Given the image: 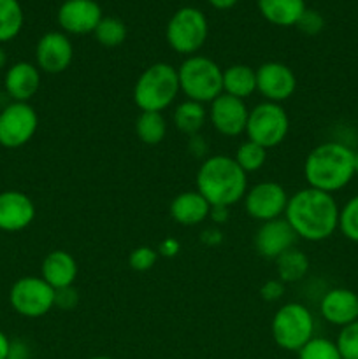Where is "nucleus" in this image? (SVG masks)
<instances>
[{"instance_id":"42","label":"nucleus","mask_w":358,"mask_h":359,"mask_svg":"<svg viewBox=\"0 0 358 359\" xmlns=\"http://www.w3.org/2000/svg\"><path fill=\"white\" fill-rule=\"evenodd\" d=\"M9 347H11V340L6 333L0 330V359H7V354H9Z\"/></svg>"},{"instance_id":"5","label":"nucleus","mask_w":358,"mask_h":359,"mask_svg":"<svg viewBox=\"0 0 358 359\" xmlns=\"http://www.w3.org/2000/svg\"><path fill=\"white\" fill-rule=\"evenodd\" d=\"M179 88L188 100L211 104L223 93V70L202 55L188 56L178 69Z\"/></svg>"},{"instance_id":"12","label":"nucleus","mask_w":358,"mask_h":359,"mask_svg":"<svg viewBox=\"0 0 358 359\" xmlns=\"http://www.w3.org/2000/svg\"><path fill=\"white\" fill-rule=\"evenodd\" d=\"M211 125L220 135L223 137H239L246 133L248 125L249 109L244 100L221 93L209 104L207 111Z\"/></svg>"},{"instance_id":"38","label":"nucleus","mask_w":358,"mask_h":359,"mask_svg":"<svg viewBox=\"0 0 358 359\" xmlns=\"http://www.w3.org/2000/svg\"><path fill=\"white\" fill-rule=\"evenodd\" d=\"M181 249V244H179L178 238L168 237L165 238L164 242H160V248H158V256H165V258H174L175 255Z\"/></svg>"},{"instance_id":"9","label":"nucleus","mask_w":358,"mask_h":359,"mask_svg":"<svg viewBox=\"0 0 358 359\" xmlns=\"http://www.w3.org/2000/svg\"><path fill=\"white\" fill-rule=\"evenodd\" d=\"M9 304L23 318H42L55 309V290L42 277H21L11 286Z\"/></svg>"},{"instance_id":"31","label":"nucleus","mask_w":358,"mask_h":359,"mask_svg":"<svg viewBox=\"0 0 358 359\" xmlns=\"http://www.w3.org/2000/svg\"><path fill=\"white\" fill-rule=\"evenodd\" d=\"M339 230L347 241L358 244V195L351 196L339 210Z\"/></svg>"},{"instance_id":"6","label":"nucleus","mask_w":358,"mask_h":359,"mask_svg":"<svg viewBox=\"0 0 358 359\" xmlns=\"http://www.w3.org/2000/svg\"><path fill=\"white\" fill-rule=\"evenodd\" d=\"M270 335L277 347L288 353H298L314 337V318L304 304H284L274 314Z\"/></svg>"},{"instance_id":"30","label":"nucleus","mask_w":358,"mask_h":359,"mask_svg":"<svg viewBox=\"0 0 358 359\" xmlns=\"http://www.w3.org/2000/svg\"><path fill=\"white\" fill-rule=\"evenodd\" d=\"M297 359H343L333 340L325 337H312L297 353Z\"/></svg>"},{"instance_id":"3","label":"nucleus","mask_w":358,"mask_h":359,"mask_svg":"<svg viewBox=\"0 0 358 359\" xmlns=\"http://www.w3.org/2000/svg\"><path fill=\"white\" fill-rule=\"evenodd\" d=\"M197 191L211 207H228L244 200L248 174L227 154H213L202 161L197 172Z\"/></svg>"},{"instance_id":"1","label":"nucleus","mask_w":358,"mask_h":359,"mask_svg":"<svg viewBox=\"0 0 358 359\" xmlns=\"http://www.w3.org/2000/svg\"><path fill=\"white\" fill-rule=\"evenodd\" d=\"M339 203L333 195L314 188H302L288 198L284 219L297 238L321 242L339 230Z\"/></svg>"},{"instance_id":"43","label":"nucleus","mask_w":358,"mask_h":359,"mask_svg":"<svg viewBox=\"0 0 358 359\" xmlns=\"http://www.w3.org/2000/svg\"><path fill=\"white\" fill-rule=\"evenodd\" d=\"M6 65H7V53H6V49L0 46V70L6 69Z\"/></svg>"},{"instance_id":"32","label":"nucleus","mask_w":358,"mask_h":359,"mask_svg":"<svg viewBox=\"0 0 358 359\" xmlns=\"http://www.w3.org/2000/svg\"><path fill=\"white\" fill-rule=\"evenodd\" d=\"M336 346L343 359H358V321L340 328Z\"/></svg>"},{"instance_id":"10","label":"nucleus","mask_w":358,"mask_h":359,"mask_svg":"<svg viewBox=\"0 0 358 359\" xmlns=\"http://www.w3.org/2000/svg\"><path fill=\"white\" fill-rule=\"evenodd\" d=\"M39 128V116L28 102H11L0 111V146L18 149L30 142Z\"/></svg>"},{"instance_id":"24","label":"nucleus","mask_w":358,"mask_h":359,"mask_svg":"<svg viewBox=\"0 0 358 359\" xmlns=\"http://www.w3.org/2000/svg\"><path fill=\"white\" fill-rule=\"evenodd\" d=\"M207 119L209 118H207L206 105L188 100V98L175 105L174 114H172V123H174L175 128L190 137L197 135L204 128Z\"/></svg>"},{"instance_id":"29","label":"nucleus","mask_w":358,"mask_h":359,"mask_svg":"<svg viewBox=\"0 0 358 359\" xmlns=\"http://www.w3.org/2000/svg\"><path fill=\"white\" fill-rule=\"evenodd\" d=\"M234 160L237 161V165L246 174H253V172H258L265 165L267 149L260 144L253 142V140H244L235 151Z\"/></svg>"},{"instance_id":"26","label":"nucleus","mask_w":358,"mask_h":359,"mask_svg":"<svg viewBox=\"0 0 358 359\" xmlns=\"http://www.w3.org/2000/svg\"><path fill=\"white\" fill-rule=\"evenodd\" d=\"M135 133L147 146H157L167 135V119L161 112H140L135 119Z\"/></svg>"},{"instance_id":"13","label":"nucleus","mask_w":358,"mask_h":359,"mask_svg":"<svg viewBox=\"0 0 358 359\" xmlns=\"http://www.w3.org/2000/svg\"><path fill=\"white\" fill-rule=\"evenodd\" d=\"M297 77L293 70L281 62H267L256 69V91L267 102L283 104L293 97Z\"/></svg>"},{"instance_id":"4","label":"nucleus","mask_w":358,"mask_h":359,"mask_svg":"<svg viewBox=\"0 0 358 359\" xmlns=\"http://www.w3.org/2000/svg\"><path fill=\"white\" fill-rule=\"evenodd\" d=\"M179 91L178 69L171 63L158 62L137 77L132 97L140 112H164L174 104Z\"/></svg>"},{"instance_id":"8","label":"nucleus","mask_w":358,"mask_h":359,"mask_svg":"<svg viewBox=\"0 0 358 359\" xmlns=\"http://www.w3.org/2000/svg\"><path fill=\"white\" fill-rule=\"evenodd\" d=\"M167 42L175 53L186 56L197 55L206 44L209 25L202 11L195 7H181L175 11L167 25Z\"/></svg>"},{"instance_id":"25","label":"nucleus","mask_w":358,"mask_h":359,"mask_svg":"<svg viewBox=\"0 0 358 359\" xmlns=\"http://www.w3.org/2000/svg\"><path fill=\"white\" fill-rule=\"evenodd\" d=\"M277 279L283 284L298 283L309 272V258L300 249L291 248L276 259Z\"/></svg>"},{"instance_id":"19","label":"nucleus","mask_w":358,"mask_h":359,"mask_svg":"<svg viewBox=\"0 0 358 359\" xmlns=\"http://www.w3.org/2000/svg\"><path fill=\"white\" fill-rule=\"evenodd\" d=\"M41 88V70L35 63L16 62L6 70L4 90L13 102H30Z\"/></svg>"},{"instance_id":"14","label":"nucleus","mask_w":358,"mask_h":359,"mask_svg":"<svg viewBox=\"0 0 358 359\" xmlns=\"http://www.w3.org/2000/svg\"><path fill=\"white\" fill-rule=\"evenodd\" d=\"M74 60V48L63 32H48L35 46V65L41 72L62 74Z\"/></svg>"},{"instance_id":"11","label":"nucleus","mask_w":358,"mask_h":359,"mask_svg":"<svg viewBox=\"0 0 358 359\" xmlns=\"http://www.w3.org/2000/svg\"><path fill=\"white\" fill-rule=\"evenodd\" d=\"M288 193L279 182L262 181L248 188L244 195V209L249 217L267 223L284 216L288 205Z\"/></svg>"},{"instance_id":"35","label":"nucleus","mask_w":358,"mask_h":359,"mask_svg":"<svg viewBox=\"0 0 358 359\" xmlns=\"http://www.w3.org/2000/svg\"><path fill=\"white\" fill-rule=\"evenodd\" d=\"M79 291L74 286L55 291V307L60 311H74L79 305Z\"/></svg>"},{"instance_id":"23","label":"nucleus","mask_w":358,"mask_h":359,"mask_svg":"<svg viewBox=\"0 0 358 359\" xmlns=\"http://www.w3.org/2000/svg\"><path fill=\"white\" fill-rule=\"evenodd\" d=\"M256 91V70L244 63H235L223 70V93L246 100Z\"/></svg>"},{"instance_id":"44","label":"nucleus","mask_w":358,"mask_h":359,"mask_svg":"<svg viewBox=\"0 0 358 359\" xmlns=\"http://www.w3.org/2000/svg\"><path fill=\"white\" fill-rule=\"evenodd\" d=\"M354 175L358 177V149L354 151Z\"/></svg>"},{"instance_id":"22","label":"nucleus","mask_w":358,"mask_h":359,"mask_svg":"<svg viewBox=\"0 0 358 359\" xmlns=\"http://www.w3.org/2000/svg\"><path fill=\"white\" fill-rule=\"evenodd\" d=\"M258 9L276 27H295L307 7L305 0H258Z\"/></svg>"},{"instance_id":"18","label":"nucleus","mask_w":358,"mask_h":359,"mask_svg":"<svg viewBox=\"0 0 358 359\" xmlns=\"http://www.w3.org/2000/svg\"><path fill=\"white\" fill-rule=\"evenodd\" d=\"M319 312L329 325L344 328L358 321V294L347 287L329 290L319 302Z\"/></svg>"},{"instance_id":"27","label":"nucleus","mask_w":358,"mask_h":359,"mask_svg":"<svg viewBox=\"0 0 358 359\" xmlns=\"http://www.w3.org/2000/svg\"><path fill=\"white\" fill-rule=\"evenodd\" d=\"M23 9L18 0H0V44L11 42L23 28Z\"/></svg>"},{"instance_id":"15","label":"nucleus","mask_w":358,"mask_h":359,"mask_svg":"<svg viewBox=\"0 0 358 359\" xmlns=\"http://www.w3.org/2000/svg\"><path fill=\"white\" fill-rule=\"evenodd\" d=\"M102 18V9L95 0H65L58 9V23L63 34H93Z\"/></svg>"},{"instance_id":"45","label":"nucleus","mask_w":358,"mask_h":359,"mask_svg":"<svg viewBox=\"0 0 358 359\" xmlns=\"http://www.w3.org/2000/svg\"><path fill=\"white\" fill-rule=\"evenodd\" d=\"M88 359H112V358H109V356H93V358H88Z\"/></svg>"},{"instance_id":"17","label":"nucleus","mask_w":358,"mask_h":359,"mask_svg":"<svg viewBox=\"0 0 358 359\" xmlns=\"http://www.w3.org/2000/svg\"><path fill=\"white\" fill-rule=\"evenodd\" d=\"M295 242L297 235L284 217L262 223L255 235L256 252L267 259H277L288 249L295 248Z\"/></svg>"},{"instance_id":"2","label":"nucleus","mask_w":358,"mask_h":359,"mask_svg":"<svg viewBox=\"0 0 358 359\" xmlns=\"http://www.w3.org/2000/svg\"><path fill=\"white\" fill-rule=\"evenodd\" d=\"M304 177L309 188L333 195L354 177V151L337 140H326L309 151L304 161Z\"/></svg>"},{"instance_id":"20","label":"nucleus","mask_w":358,"mask_h":359,"mask_svg":"<svg viewBox=\"0 0 358 359\" xmlns=\"http://www.w3.org/2000/svg\"><path fill=\"white\" fill-rule=\"evenodd\" d=\"M171 217L181 226H199L209 219L211 205L199 191H183L171 202Z\"/></svg>"},{"instance_id":"34","label":"nucleus","mask_w":358,"mask_h":359,"mask_svg":"<svg viewBox=\"0 0 358 359\" xmlns=\"http://www.w3.org/2000/svg\"><path fill=\"white\" fill-rule=\"evenodd\" d=\"M323 25H325V21H323L321 14L316 13V11L305 9L295 27H297L302 34L316 35L323 30Z\"/></svg>"},{"instance_id":"21","label":"nucleus","mask_w":358,"mask_h":359,"mask_svg":"<svg viewBox=\"0 0 358 359\" xmlns=\"http://www.w3.org/2000/svg\"><path fill=\"white\" fill-rule=\"evenodd\" d=\"M41 277L53 287V290H62V287L74 286L77 277V263L72 255L67 251L56 249L51 251L41 265Z\"/></svg>"},{"instance_id":"41","label":"nucleus","mask_w":358,"mask_h":359,"mask_svg":"<svg viewBox=\"0 0 358 359\" xmlns=\"http://www.w3.org/2000/svg\"><path fill=\"white\" fill-rule=\"evenodd\" d=\"M207 2H209L214 9L227 11V9H232V7H234L239 0H207Z\"/></svg>"},{"instance_id":"16","label":"nucleus","mask_w":358,"mask_h":359,"mask_svg":"<svg viewBox=\"0 0 358 359\" xmlns=\"http://www.w3.org/2000/svg\"><path fill=\"white\" fill-rule=\"evenodd\" d=\"M34 200L23 191L7 189L0 193V231L16 233L23 231L35 219Z\"/></svg>"},{"instance_id":"28","label":"nucleus","mask_w":358,"mask_h":359,"mask_svg":"<svg viewBox=\"0 0 358 359\" xmlns=\"http://www.w3.org/2000/svg\"><path fill=\"white\" fill-rule=\"evenodd\" d=\"M95 39L104 48H118L126 39V27L121 20L114 16L102 18L98 27L93 32Z\"/></svg>"},{"instance_id":"7","label":"nucleus","mask_w":358,"mask_h":359,"mask_svg":"<svg viewBox=\"0 0 358 359\" xmlns=\"http://www.w3.org/2000/svg\"><path fill=\"white\" fill-rule=\"evenodd\" d=\"M288 132H290V118L281 104L263 100L249 109L248 125H246L248 140L270 149L279 146L286 139Z\"/></svg>"},{"instance_id":"39","label":"nucleus","mask_w":358,"mask_h":359,"mask_svg":"<svg viewBox=\"0 0 358 359\" xmlns=\"http://www.w3.org/2000/svg\"><path fill=\"white\" fill-rule=\"evenodd\" d=\"M200 241L204 242L206 245H218L223 242V233H221L218 228H207V230L202 231V235H200Z\"/></svg>"},{"instance_id":"33","label":"nucleus","mask_w":358,"mask_h":359,"mask_svg":"<svg viewBox=\"0 0 358 359\" xmlns=\"http://www.w3.org/2000/svg\"><path fill=\"white\" fill-rule=\"evenodd\" d=\"M158 262V251H154L150 245H140L135 248L128 256V265L130 269L135 272H147L153 269Z\"/></svg>"},{"instance_id":"37","label":"nucleus","mask_w":358,"mask_h":359,"mask_svg":"<svg viewBox=\"0 0 358 359\" xmlns=\"http://www.w3.org/2000/svg\"><path fill=\"white\" fill-rule=\"evenodd\" d=\"M7 359H32V349L25 340H11Z\"/></svg>"},{"instance_id":"40","label":"nucleus","mask_w":358,"mask_h":359,"mask_svg":"<svg viewBox=\"0 0 358 359\" xmlns=\"http://www.w3.org/2000/svg\"><path fill=\"white\" fill-rule=\"evenodd\" d=\"M228 217H230V209L228 207H211L209 219L216 224L227 223Z\"/></svg>"},{"instance_id":"36","label":"nucleus","mask_w":358,"mask_h":359,"mask_svg":"<svg viewBox=\"0 0 358 359\" xmlns=\"http://www.w3.org/2000/svg\"><path fill=\"white\" fill-rule=\"evenodd\" d=\"M284 294V284L279 279H270L267 283H263V286L260 287V297L265 302L272 304V302L281 300Z\"/></svg>"}]
</instances>
